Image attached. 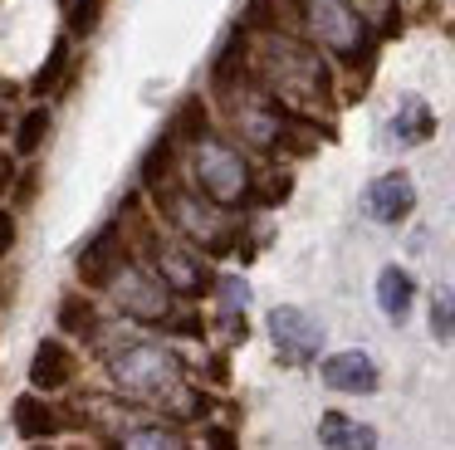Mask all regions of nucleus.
<instances>
[{
  "mask_svg": "<svg viewBox=\"0 0 455 450\" xmlns=\"http://www.w3.org/2000/svg\"><path fill=\"white\" fill-rule=\"evenodd\" d=\"M431 333H435L441 342L455 338V293H451V289H441V293L431 299Z\"/></svg>",
  "mask_w": 455,
  "mask_h": 450,
  "instance_id": "nucleus-23",
  "label": "nucleus"
},
{
  "mask_svg": "<svg viewBox=\"0 0 455 450\" xmlns=\"http://www.w3.org/2000/svg\"><path fill=\"white\" fill-rule=\"evenodd\" d=\"M35 191H40V176H25L20 191H15V201H35Z\"/></svg>",
  "mask_w": 455,
  "mask_h": 450,
  "instance_id": "nucleus-28",
  "label": "nucleus"
},
{
  "mask_svg": "<svg viewBox=\"0 0 455 450\" xmlns=\"http://www.w3.org/2000/svg\"><path fill=\"white\" fill-rule=\"evenodd\" d=\"M304 25L328 54L347 59V64L367 54V25L347 0H304Z\"/></svg>",
  "mask_w": 455,
  "mask_h": 450,
  "instance_id": "nucleus-7",
  "label": "nucleus"
},
{
  "mask_svg": "<svg viewBox=\"0 0 455 450\" xmlns=\"http://www.w3.org/2000/svg\"><path fill=\"white\" fill-rule=\"evenodd\" d=\"M265 328H269L275 348L284 352L289 362H314L318 352H323V323H318L314 313L294 309V303H279V309H269Z\"/></svg>",
  "mask_w": 455,
  "mask_h": 450,
  "instance_id": "nucleus-9",
  "label": "nucleus"
},
{
  "mask_svg": "<svg viewBox=\"0 0 455 450\" xmlns=\"http://www.w3.org/2000/svg\"><path fill=\"white\" fill-rule=\"evenodd\" d=\"M284 196H289V176L279 172V176H269V181H265V186H259V191H255V201L275 205V201H284Z\"/></svg>",
  "mask_w": 455,
  "mask_h": 450,
  "instance_id": "nucleus-25",
  "label": "nucleus"
},
{
  "mask_svg": "<svg viewBox=\"0 0 455 450\" xmlns=\"http://www.w3.org/2000/svg\"><path fill=\"white\" fill-rule=\"evenodd\" d=\"M191 172H196V186L206 201H216L220 211L226 205H240L250 191H255V176H250V162L240 157V147H230L226 137L201 133L191 142Z\"/></svg>",
  "mask_w": 455,
  "mask_h": 450,
  "instance_id": "nucleus-2",
  "label": "nucleus"
},
{
  "mask_svg": "<svg viewBox=\"0 0 455 450\" xmlns=\"http://www.w3.org/2000/svg\"><path fill=\"white\" fill-rule=\"evenodd\" d=\"M318 440H323L328 450H377V430L363 426V421L343 416V411H328L323 421H318Z\"/></svg>",
  "mask_w": 455,
  "mask_h": 450,
  "instance_id": "nucleus-15",
  "label": "nucleus"
},
{
  "mask_svg": "<svg viewBox=\"0 0 455 450\" xmlns=\"http://www.w3.org/2000/svg\"><path fill=\"white\" fill-rule=\"evenodd\" d=\"M60 328L64 333H79V338H93L99 333V313L84 293H64L60 299Z\"/></svg>",
  "mask_w": 455,
  "mask_h": 450,
  "instance_id": "nucleus-19",
  "label": "nucleus"
},
{
  "mask_svg": "<svg viewBox=\"0 0 455 450\" xmlns=\"http://www.w3.org/2000/svg\"><path fill=\"white\" fill-rule=\"evenodd\" d=\"M15 430H20L25 440H44V436H60V430H64V416L44 397H35V391H30V397L15 401Z\"/></svg>",
  "mask_w": 455,
  "mask_h": 450,
  "instance_id": "nucleus-17",
  "label": "nucleus"
},
{
  "mask_svg": "<svg viewBox=\"0 0 455 450\" xmlns=\"http://www.w3.org/2000/svg\"><path fill=\"white\" fill-rule=\"evenodd\" d=\"M216 293H220V318H245L250 309V284L240 274H220L216 279Z\"/></svg>",
  "mask_w": 455,
  "mask_h": 450,
  "instance_id": "nucleus-21",
  "label": "nucleus"
},
{
  "mask_svg": "<svg viewBox=\"0 0 455 450\" xmlns=\"http://www.w3.org/2000/svg\"><path fill=\"white\" fill-rule=\"evenodd\" d=\"M123 260H128V254H123L118 230H103L93 245H84V250H79V279L89 284V289H103V284L113 279V269H118Z\"/></svg>",
  "mask_w": 455,
  "mask_h": 450,
  "instance_id": "nucleus-13",
  "label": "nucleus"
},
{
  "mask_svg": "<svg viewBox=\"0 0 455 450\" xmlns=\"http://www.w3.org/2000/svg\"><path fill=\"white\" fill-rule=\"evenodd\" d=\"M152 269H157V279L167 284L172 293H181V299H201V293L216 284L211 279V264L201 260L187 240H157L152 245Z\"/></svg>",
  "mask_w": 455,
  "mask_h": 450,
  "instance_id": "nucleus-8",
  "label": "nucleus"
},
{
  "mask_svg": "<svg viewBox=\"0 0 455 450\" xmlns=\"http://www.w3.org/2000/svg\"><path fill=\"white\" fill-rule=\"evenodd\" d=\"M259 74H265L269 93L284 98H323L328 93V68L318 64V54H308L294 39H269L259 54Z\"/></svg>",
  "mask_w": 455,
  "mask_h": 450,
  "instance_id": "nucleus-4",
  "label": "nucleus"
},
{
  "mask_svg": "<svg viewBox=\"0 0 455 450\" xmlns=\"http://www.w3.org/2000/svg\"><path fill=\"white\" fill-rule=\"evenodd\" d=\"M11 176H15V162L11 157H0V196L11 191Z\"/></svg>",
  "mask_w": 455,
  "mask_h": 450,
  "instance_id": "nucleus-29",
  "label": "nucleus"
},
{
  "mask_svg": "<svg viewBox=\"0 0 455 450\" xmlns=\"http://www.w3.org/2000/svg\"><path fill=\"white\" fill-rule=\"evenodd\" d=\"M157 205H162V215L187 235V245H201V250H211V254H226L230 245H235V225H230L226 211H220L216 201H206V196H191L187 186H157Z\"/></svg>",
  "mask_w": 455,
  "mask_h": 450,
  "instance_id": "nucleus-3",
  "label": "nucleus"
},
{
  "mask_svg": "<svg viewBox=\"0 0 455 450\" xmlns=\"http://www.w3.org/2000/svg\"><path fill=\"white\" fill-rule=\"evenodd\" d=\"M113 450H187V436L167 421H138L113 436Z\"/></svg>",
  "mask_w": 455,
  "mask_h": 450,
  "instance_id": "nucleus-14",
  "label": "nucleus"
},
{
  "mask_svg": "<svg viewBox=\"0 0 455 450\" xmlns=\"http://www.w3.org/2000/svg\"><path fill=\"white\" fill-rule=\"evenodd\" d=\"M103 372L128 401L172 406L177 416H206L211 411V401L187 387V362L162 342H123L103 358Z\"/></svg>",
  "mask_w": 455,
  "mask_h": 450,
  "instance_id": "nucleus-1",
  "label": "nucleus"
},
{
  "mask_svg": "<svg viewBox=\"0 0 455 450\" xmlns=\"http://www.w3.org/2000/svg\"><path fill=\"white\" fill-rule=\"evenodd\" d=\"M103 289H108L113 309H123L138 323H167L172 318V299H177V293H172L167 284L157 279V269L142 264V260H123Z\"/></svg>",
  "mask_w": 455,
  "mask_h": 450,
  "instance_id": "nucleus-5",
  "label": "nucleus"
},
{
  "mask_svg": "<svg viewBox=\"0 0 455 450\" xmlns=\"http://www.w3.org/2000/svg\"><path fill=\"white\" fill-rule=\"evenodd\" d=\"M206 446H211V450H235V430L211 426V430H206Z\"/></svg>",
  "mask_w": 455,
  "mask_h": 450,
  "instance_id": "nucleus-27",
  "label": "nucleus"
},
{
  "mask_svg": "<svg viewBox=\"0 0 455 450\" xmlns=\"http://www.w3.org/2000/svg\"><path fill=\"white\" fill-rule=\"evenodd\" d=\"M74 382V352L60 338H44L30 358V387L35 391H64Z\"/></svg>",
  "mask_w": 455,
  "mask_h": 450,
  "instance_id": "nucleus-12",
  "label": "nucleus"
},
{
  "mask_svg": "<svg viewBox=\"0 0 455 450\" xmlns=\"http://www.w3.org/2000/svg\"><path fill=\"white\" fill-rule=\"evenodd\" d=\"M226 113H230V127H235L250 147H259V152H275V147L289 142V123H294V117H284V108H279L265 88L230 84Z\"/></svg>",
  "mask_w": 455,
  "mask_h": 450,
  "instance_id": "nucleus-6",
  "label": "nucleus"
},
{
  "mask_svg": "<svg viewBox=\"0 0 455 450\" xmlns=\"http://www.w3.org/2000/svg\"><path fill=\"white\" fill-rule=\"evenodd\" d=\"M323 387L328 391H347V397H367V391H377V382H382V372H377V362L367 358L363 348H347V352H333V358H323Z\"/></svg>",
  "mask_w": 455,
  "mask_h": 450,
  "instance_id": "nucleus-11",
  "label": "nucleus"
},
{
  "mask_svg": "<svg viewBox=\"0 0 455 450\" xmlns=\"http://www.w3.org/2000/svg\"><path fill=\"white\" fill-rule=\"evenodd\" d=\"M35 450H50V446H35Z\"/></svg>",
  "mask_w": 455,
  "mask_h": 450,
  "instance_id": "nucleus-30",
  "label": "nucleus"
},
{
  "mask_svg": "<svg viewBox=\"0 0 455 450\" xmlns=\"http://www.w3.org/2000/svg\"><path fill=\"white\" fill-rule=\"evenodd\" d=\"M64 68H69V39H60V44L50 49V59H44V68L35 74V93H54L64 78Z\"/></svg>",
  "mask_w": 455,
  "mask_h": 450,
  "instance_id": "nucleus-22",
  "label": "nucleus"
},
{
  "mask_svg": "<svg viewBox=\"0 0 455 450\" xmlns=\"http://www.w3.org/2000/svg\"><path fill=\"white\" fill-rule=\"evenodd\" d=\"M294 5H304V0H294Z\"/></svg>",
  "mask_w": 455,
  "mask_h": 450,
  "instance_id": "nucleus-31",
  "label": "nucleus"
},
{
  "mask_svg": "<svg viewBox=\"0 0 455 450\" xmlns=\"http://www.w3.org/2000/svg\"><path fill=\"white\" fill-rule=\"evenodd\" d=\"M50 137V108H30L20 113V127H15V157H35Z\"/></svg>",
  "mask_w": 455,
  "mask_h": 450,
  "instance_id": "nucleus-20",
  "label": "nucleus"
},
{
  "mask_svg": "<svg viewBox=\"0 0 455 450\" xmlns=\"http://www.w3.org/2000/svg\"><path fill=\"white\" fill-rule=\"evenodd\" d=\"M363 211L372 215L377 225H402L406 215L416 211V186H411V176H406V172H382L377 181H367Z\"/></svg>",
  "mask_w": 455,
  "mask_h": 450,
  "instance_id": "nucleus-10",
  "label": "nucleus"
},
{
  "mask_svg": "<svg viewBox=\"0 0 455 450\" xmlns=\"http://www.w3.org/2000/svg\"><path fill=\"white\" fill-rule=\"evenodd\" d=\"M99 20H103V0H69V29H74V39L93 35V29H99Z\"/></svg>",
  "mask_w": 455,
  "mask_h": 450,
  "instance_id": "nucleus-24",
  "label": "nucleus"
},
{
  "mask_svg": "<svg viewBox=\"0 0 455 450\" xmlns=\"http://www.w3.org/2000/svg\"><path fill=\"white\" fill-rule=\"evenodd\" d=\"M15 250V211H0V260Z\"/></svg>",
  "mask_w": 455,
  "mask_h": 450,
  "instance_id": "nucleus-26",
  "label": "nucleus"
},
{
  "mask_svg": "<svg viewBox=\"0 0 455 450\" xmlns=\"http://www.w3.org/2000/svg\"><path fill=\"white\" fill-rule=\"evenodd\" d=\"M431 133H435V117H431V108H426V98L406 93L402 103H396V117H392V142L416 147V142H426Z\"/></svg>",
  "mask_w": 455,
  "mask_h": 450,
  "instance_id": "nucleus-18",
  "label": "nucleus"
},
{
  "mask_svg": "<svg viewBox=\"0 0 455 450\" xmlns=\"http://www.w3.org/2000/svg\"><path fill=\"white\" fill-rule=\"evenodd\" d=\"M411 299H416L411 274H406L402 264H387V269L377 274V309H382L392 323H402L406 313H411Z\"/></svg>",
  "mask_w": 455,
  "mask_h": 450,
  "instance_id": "nucleus-16",
  "label": "nucleus"
}]
</instances>
